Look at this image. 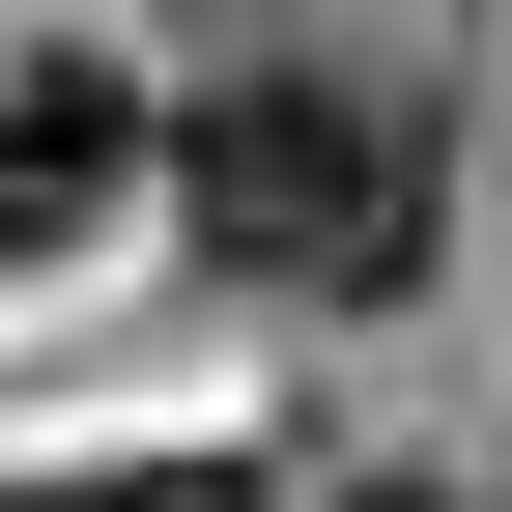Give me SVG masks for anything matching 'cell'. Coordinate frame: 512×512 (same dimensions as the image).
<instances>
[{"instance_id": "obj_3", "label": "cell", "mask_w": 512, "mask_h": 512, "mask_svg": "<svg viewBox=\"0 0 512 512\" xmlns=\"http://www.w3.org/2000/svg\"><path fill=\"white\" fill-rule=\"evenodd\" d=\"M0 512H256V456H57V484H0Z\"/></svg>"}, {"instance_id": "obj_2", "label": "cell", "mask_w": 512, "mask_h": 512, "mask_svg": "<svg viewBox=\"0 0 512 512\" xmlns=\"http://www.w3.org/2000/svg\"><path fill=\"white\" fill-rule=\"evenodd\" d=\"M143 200V86L114 57H0V256H86Z\"/></svg>"}, {"instance_id": "obj_4", "label": "cell", "mask_w": 512, "mask_h": 512, "mask_svg": "<svg viewBox=\"0 0 512 512\" xmlns=\"http://www.w3.org/2000/svg\"><path fill=\"white\" fill-rule=\"evenodd\" d=\"M342 512H512V427H484V456H370Z\"/></svg>"}, {"instance_id": "obj_1", "label": "cell", "mask_w": 512, "mask_h": 512, "mask_svg": "<svg viewBox=\"0 0 512 512\" xmlns=\"http://www.w3.org/2000/svg\"><path fill=\"white\" fill-rule=\"evenodd\" d=\"M171 200H200L228 285H285V313H399V285H427V114L370 86V57H313V29H228L200 114H171Z\"/></svg>"}]
</instances>
